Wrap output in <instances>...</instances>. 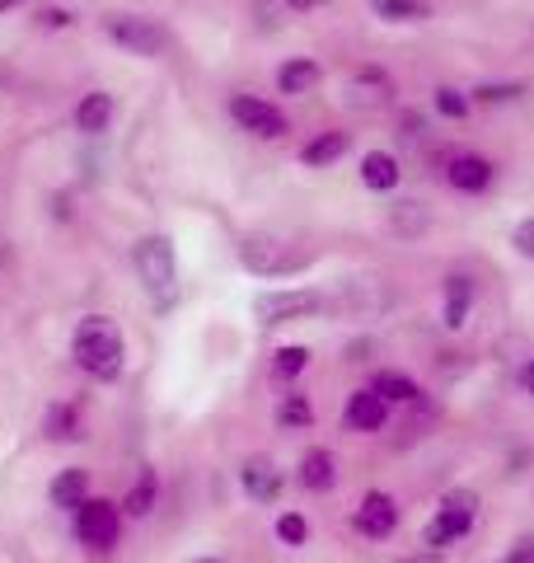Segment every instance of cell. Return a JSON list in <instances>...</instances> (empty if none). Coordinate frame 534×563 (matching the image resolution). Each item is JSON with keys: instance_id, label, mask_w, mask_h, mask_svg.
Listing matches in <instances>:
<instances>
[{"instance_id": "obj_12", "label": "cell", "mask_w": 534, "mask_h": 563, "mask_svg": "<svg viewBox=\"0 0 534 563\" xmlns=\"http://www.w3.org/2000/svg\"><path fill=\"white\" fill-rule=\"evenodd\" d=\"M240 484H244V493H248L254 503H277V493H281V474H277V465H272V461H263V455H254V461H244Z\"/></svg>"}, {"instance_id": "obj_14", "label": "cell", "mask_w": 534, "mask_h": 563, "mask_svg": "<svg viewBox=\"0 0 534 563\" xmlns=\"http://www.w3.org/2000/svg\"><path fill=\"white\" fill-rule=\"evenodd\" d=\"M85 503H89V470H62L57 479H52V507L80 512Z\"/></svg>"}, {"instance_id": "obj_29", "label": "cell", "mask_w": 534, "mask_h": 563, "mask_svg": "<svg viewBox=\"0 0 534 563\" xmlns=\"http://www.w3.org/2000/svg\"><path fill=\"white\" fill-rule=\"evenodd\" d=\"M474 95H478V103H507L521 95V85H483V90H474Z\"/></svg>"}, {"instance_id": "obj_5", "label": "cell", "mask_w": 534, "mask_h": 563, "mask_svg": "<svg viewBox=\"0 0 534 563\" xmlns=\"http://www.w3.org/2000/svg\"><path fill=\"white\" fill-rule=\"evenodd\" d=\"M324 310L319 291H263L254 301V314L263 324H287V320H305V314Z\"/></svg>"}, {"instance_id": "obj_13", "label": "cell", "mask_w": 534, "mask_h": 563, "mask_svg": "<svg viewBox=\"0 0 534 563\" xmlns=\"http://www.w3.org/2000/svg\"><path fill=\"white\" fill-rule=\"evenodd\" d=\"M445 179H450V188H459V192H483L492 184V165L483 155H455L450 169H445Z\"/></svg>"}, {"instance_id": "obj_1", "label": "cell", "mask_w": 534, "mask_h": 563, "mask_svg": "<svg viewBox=\"0 0 534 563\" xmlns=\"http://www.w3.org/2000/svg\"><path fill=\"white\" fill-rule=\"evenodd\" d=\"M70 352H76L80 372L99 376V380H113L122 372V333H118L113 320H103V314H89V320H80Z\"/></svg>"}, {"instance_id": "obj_8", "label": "cell", "mask_w": 534, "mask_h": 563, "mask_svg": "<svg viewBox=\"0 0 534 563\" xmlns=\"http://www.w3.org/2000/svg\"><path fill=\"white\" fill-rule=\"evenodd\" d=\"M230 118H235L244 132L263 136V141L287 136V113L272 109V103H263V99H254V95H235V99H230Z\"/></svg>"}, {"instance_id": "obj_24", "label": "cell", "mask_w": 534, "mask_h": 563, "mask_svg": "<svg viewBox=\"0 0 534 563\" xmlns=\"http://www.w3.org/2000/svg\"><path fill=\"white\" fill-rule=\"evenodd\" d=\"M277 422H281V428H310V422H314V409H310V399L291 390L287 399H281V409H277Z\"/></svg>"}, {"instance_id": "obj_4", "label": "cell", "mask_w": 534, "mask_h": 563, "mask_svg": "<svg viewBox=\"0 0 534 563\" xmlns=\"http://www.w3.org/2000/svg\"><path fill=\"white\" fill-rule=\"evenodd\" d=\"M474 521H478V498L474 493H465V488L445 493L441 512L432 517V526H426V544H432V550H445V544L465 540L474 531Z\"/></svg>"}, {"instance_id": "obj_9", "label": "cell", "mask_w": 534, "mask_h": 563, "mask_svg": "<svg viewBox=\"0 0 534 563\" xmlns=\"http://www.w3.org/2000/svg\"><path fill=\"white\" fill-rule=\"evenodd\" d=\"M394 526H399V503L389 493H366L361 507H356V531L370 540H385L394 536Z\"/></svg>"}, {"instance_id": "obj_34", "label": "cell", "mask_w": 534, "mask_h": 563, "mask_svg": "<svg viewBox=\"0 0 534 563\" xmlns=\"http://www.w3.org/2000/svg\"><path fill=\"white\" fill-rule=\"evenodd\" d=\"M521 380H525V390L534 395V362H530V366H525V372H521Z\"/></svg>"}, {"instance_id": "obj_22", "label": "cell", "mask_w": 534, "mask_h": 563, "mask_svg": "<svg viewBox=\"0 0 534 563\" xmlns=\"http://www.w3.org/2000/svg\"><path fill=\"white\" fill-rule=\"evenodd\" d=\"M47 437L52 442H76L80 437V413L70 404H52L47 409Z\"/></svg>"}, {"instance_id": "obj_17", "label": "cell", "mask_w": 534, "mask_h": 563, "mask_svg": "<svg viewBox=\"0 0 534 563\" xmlns=\"http://www.w3.org/2000/svg\"><path fill=\"white\" fill-rule=\"evenodd\" d=\"M314 85H319V66L310 57H291L287 66L277 70V90L281 95H310Z\"/></svg>"}, {"instance_id": "obj_26", "label": "cell", "mask_w": 534, "mask_h": 563, "mask_svg": "<svg viewBox=\"0 0 534 563\" xmlns=\"http://www.w3.org/2000/svg\"><path fill=\"white\" fill-rule=\"evenodd\" d=\"M151 507H155V474L141 470L136 488L127 493V517H151Z\"/></svg>"}, {"instance_id": "obj_16", "label": "cell", "mask_w": 534, "mask_h": 563, "mask_svg": "<svg viewBox=\"0 0 534 563\" xmlns=\"http://www.w3.org/2000/svg\"><path fill=\"white\" fill-rule=\"evenodd\" d=\"M333 479H337V465H333V455H329L324 446L305 451V461H300V484H305L310 493H324V488H333Z\"/></svg>"}, {"instance_id": "obj_37", "label": "cell", "mask_w": 534, "mask_h": 563, "mask_svg": "<svg viewBox=\"0 0 534 563\" xmlns=\"http://www.w3.org/2000/svg\"><path fill=\"white\" fill-rule=\"evenodd\" d=\"M198 563H225V559H198Z\"/></svg>"}, {"instance_id": "obj_23", "label": "cell", "mask_w": 534, "mask_h": 563, "mask_svg": "<svg viewBox=\"0 0 534 563\" xmlns=\"http://www.w3.org/2000/svg\"><path fill=\"white\" fill-rule=\"evenodd\" d=\"M370 5H376V14H380V20H389V24L426 20V5H422V0H370Z\"/></svg>"}, {"instance_id": "obj_32", "label": "cell", "mask_w": 534, "mask_h": 563, "mask_svg": "<svg viewBox=\"0 0 534 563\" xmlns=\"http://www.w3.org/2000/svg\"><path fill=\"white\" fill-rule=\"evenodd\" d=\"M38 20H43L47 29H66V24H70V14H66V10H43Z\"/></svg>"}, {"instance_id": "obj_11", "label": "cell", "mask_w": 534, "mask_h": 563, "mask_svg": "<svg viewBox=\"0 0 534 563\" xmlns=\"http://www.w3.org/2000/svg\"><path fill=\"white\" fill-rule=\"evenodd\" d=\"M347 428L352 432H380L385 428V418H389V404L376 395V390H356L352 399H347Z\"/></svg>"}, {"instance_id": "obj_20", "label": "cell", "mask_w": 534, "mask_h": 563, "mask_svg": "<svg viewBox=\"0 0 534 563\" xmlns=\"http://www.w3.org/2000/svg\"><path fill=\"white\" fill-rule=\"evenodd\" d=\"M370 390H376L385 404H418V399H422L418 380H413V376H403V372H380Z\"/></svg>"}, {"instance_id": "obj_2", "label": "cell", "mask_w": 534, "mask_h": 563, "mask_svg": "<svg viewBox=\"0 0 534 563\" xmlns=\"http://www.w3.org/2000/svg\"><path fill=\"white\" fill-rule=\"evenodd\" d=\"M240 263L248 273H258V277H291L300 268H310V254L296 250V244L281 240V235L254 231V235L240 240Z\"/></svg>"}, {"instance_id": "obj_30", "label": "cell", "mask_w": 534, "mask_h": 563, "mask_svg": "<svg viewBox=\"0 0 534 563\" xmlns=\"http://www.w3.org/2000/svg\"><path fill=\"white\" fill-rule=\"evenodd\" d=\"M515 250H521L525 258H534V221H521V225H515Z\"/></svg>"}, {"instance_id": "obj_10", "label": "cell", "mask_w": 534, "mask_h": 563, "mask_svg": "<svg viewBox=\"0 0 534 563\" xmlns=\"http://www.w3.org/2000/svg\"><path fill=\"white\" fill-rule=\"evenodd\" d=\"M347 99L356 103V109H385V103L394 99V80H389L385 70H376V66H366V70H356V76L347 80Z\"/></svg>"}, {"instance_id": "obj_21", "label": "cell", "mask_w": 534, "mask_h": 563, "mask_svg": "<svg viewBox=\"0 0 534 563\" xmlns=\"http://www.w3.org/2000/svg\"><path fill=\"white\" fill-rule=\"evenodd\" d=\"M337 155H347V132H324V136H314L305 151H300V161H305L310 169H324L333 165Z\"/></svg>"}, {"instance_id": "obj_3", "label": "cell", "mask_w": 534, "mask_h": 563, "mask_svg": "<svg viewBox=\"0 0 534 563\" xmlns=\"http://www.w3.org/2000/svg\"><path fill=\"white\" fill-rule=\"evenodd\" d=\"M132 263L141 273V287H146L155 296V306H165L174 296V282H178V263H174V244L165 235H146L136 240L132 250Z\"/></svg>"}, {"instance_id": "obj_25", "label": "cell", "mask_w": 534, "mask_h": 563, "mask_svg": "<svg viewBox=\"0 0 534 563\" xmlns=\"http://www.w3.org/2000/svg\"><path fill=\"white\" fill-rule=\"evenodd\" d=\"M310 366V352L305 347H277V357H272V376L277 380H296L300 372Z\"/></svg>"}, {"instance_id": "obj_28", "label": "cell", "mask_w": 534, "mask_h": 563, "mask_svg": "<svg viewBox=\"0 0 534 563\" xmlns=\"http://www.w3.org/2000/svg\"><path fill=\"white\" fill-rule=\"evenodd\" d=\"M436 109H441L445 118H465V113H469V99L445 85V90H436Z\"/></svg>"}, {"instance_id": "obj_19", "label": "cell", "mask_w": 534, "mask_h": 563, "mask_svg": "<svg viewBox=\"0 0 534 563\" xmlns=\"http://www.w3.org/2000/svg\"><path fill=\"white\" fill-rule=\"evenodd\" d=\"M469 306H474L469 277H450V282H445V324H450V329H465Z\"/></svg>"}, {"instance_id": "obj_6", "label": "cell", "mask_w": 534, "mask_h": 563, "mask_svg": "<svg viewBox=\"0 0 534 563\" xmlns=\"http://www.w3.org/2000/svg\"><path fill=\"white\" fill-rule=\"evenodd\" d=\"M118 531H122V517L113 503L103 498H89L80 512H76V536L89 544V550H113L118 544Z\"/></svg>"}, {"instance_id": "obj_31", "label": "cell", "mask_w": 534, "mask_h": 563, "mask_svg": "<svg viewBox=\"0 0 534 563\" xmlns=\"http://www.w3.org/2000/svg\"><path fill=\"white\" fill-rule=\"evenodd\" d=\"M507 563H534V540H525V544H515V550L507 554Z\"/></svg>"}, {"instance_id": "obj_15", "label": "cell", "mask_w": 534, "mask_h": 563, "mask_svg": "<svg viewBox=\"0 0 534 563\" xmlns=\"http://www.w3.org/2000/svg\"><path fill=\"white\" fill-rule=\"evenodd\" d=\"M399 179H403V169H399V161L389 151H370L366 161H361V184L366 188L389 192V188H399Z\"/></svg>"}, {"instance_id": "obj_33", "label": "cell", "mask_w": 534, "mask_h": 563, "mask_svg": "<svg viewBox=\"0 0 534 563\" xmlns=\"http://www.w3.org/2000/svg\"><path fill=\"white\" fill-rule=\"evenodd\" d=\"M291 10H319V5H329V0H287Z\"/></svg>"}, {"instance_id": "obj_18", "label": "cell", "mask_w": 534, "mask_h": 563, "mask_svg": "<svg viewBox=\"0 0 534 563\" xmlns=\"http://www.w3.org/2000/svg\"><path fill=\"white\" fill-rule=\"evenodd\" d=\"M109 122H113V99L109 95H85L80 99V109H76V128L89 132V136H99V132H109Z\"/></svg>"}, {"instance_id": "obj_35", "label": "cell", "mask_w": 534, "mask_h": 563, "mask_svg": "<svg viewBox=\"0 0 534 563\" xmlns=\"http://www.w3.org/2000/svg\"><path fill=\"white\" fill-rule=\"evenodd\" d=\"M399 563H441L436 554H413V559H399Z\"/></svg>"}, {"instance_id": "obj_36", "label": "cell", "mask_w": 534, "mask_h": 563, "mask_svg": "<svg viewBox=\"0 0 534 563\" xmlns=\"http://www.w3.org/2000/svg\"><path fill=\"white\" fill-rule=\"evenodd\" d=\"M14 5H24V0H0V10H14Z\"/></svg>"}, {"instance_id": "obj_27", "label": "cell", "mask_w": 534, "mask_h": 563, "mask_svg": "<svg viewBox=\"0 0 534 563\" xmlns=\"http://www.w3.org/2000/svg\"><path fill=\"white\" fill-rule=\"evenodd\" d=\"M277 536H281V544H305L310 526H305V517H300V512H281L277 517Z\"/></svg>"}, {"instance_id": "obj_7", "label": "cell", "mask_w": 534, "mask_h": 563, "mask_svg": "<svg viewBox=\"0 0 534 563\" xmlns=\"http://www.w3.org/2000/svg\"><path fill=\"white\" fill-rule=\"evenodd\" d=\"M109 38L118 47L136 52V57H159V52H165V29L155 20H141V14H118V20H109Z\"/></svg>"}]
</instances>
